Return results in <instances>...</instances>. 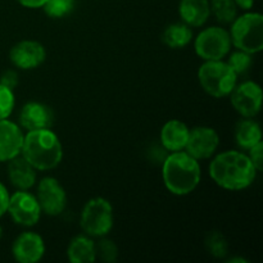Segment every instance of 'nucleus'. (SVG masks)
Wrapping results in <instances>:
<instances>
[{
	"label": "nucleus",
	"mask_w": 263,
	"mask_h": 263,
	"mask_svg": "<svg viewBox=\"0 0 263 263\" xmlns=\"http://www.w3.org/2000/svg\"><path fill=\"white\" fill-rule=\"evenodd\" d=\"M21 5L26 8H31V9H36V8H43L46 0H17Z\"/></svg>",
	"instance_id": "31"
},
{
	"label": "nucleus",
	"mask_w": 263,
	"mask_h": 263,
	"mask_svg": "<svg viewBox=\"0 0 263 263\" xmlns=\"http://www.w3.org/2000/svg\"><path fill=\"white\" fill-rule=\"evenodd\" d=\"M231 44L239 50L256 54L263 49V17L251 12L236 17L231 23Z\"/></svg>",
	"instance_id": "5"
},
{
	"label": "nucleus",
	"mask_w": 263,
	"mask_h": 263,
	"mask_svg": "<svg viewBox=\"0 0 263 263\" xmlns=\"http://www.w3.org/2000/svg\"><path fill=\"white\" fill-rule=\"evenodd\" d=\"M193 40V30L184 22H176L167 26L162 33V41L171 49H182Z\"/></svg>",
	"instance_id": "21"
},
{
	"label": "nucleus",
	"mask_w": 263,
	"mask_h": 263,
	"mask_svg": "<svg viewBox=\"0 0 263 263\" xmlns=\"http://www.w3.org/2000/svg\"><path fill=\"white\" fill-rule=\"evenodd\" d=\"M12 254L20 263H36L45 254V243L37 233L25 231L13 243Z\"/></svg>",
	"instance_id": "13"
},
{
	"label": "nucleus",
	"mask_w": 263,
	"mask_h": 263,
	"mask_svg": "<svg viewBox=\"0 0 263 263\" xmlns=\"http://www.w3.org/2000/svg\"><path fill=\"white\" fill-rule=\"evenodd\" d=\"M95 253H97V258L107 263H115L118 258L117 246L115 241L109 239H102L95 243Z\"/></svg>",
	"instance_id": "26"
},
{
	"label": "nucleus",
	"mask_w": 263,
	"mask_h": 263,
	"mask_svg": "<svg viewBox=\"0 0 263 263\" xmlns=\"http://www.w3.org/2000/svg\"><path fill=\"white\" fill-rule=\"evenodd\" d=\"M235 262L246 263L247 261H246V259H243V258H233V259H230V261H228V263H235Z\"/></svg>",
	"instance_id": "33"
},
{
	"label": "nucleus",
	"mask_w": 263,
	"mask_h": 263,
	"mask_svg": "<svg viewBox=\"0 0 263 263\" xmlns=\"http://www.w3.org/2000/svg\"><path fill=\"white\" fill-rule=\"evenodd\" d=\"M204 243L208 253L215 257V258H223V257L228 256V240L220 231H211L207 238H205Z\"/></svg>",
	"instance_id": "23"
},
{
	"label": "nucleus",
	"mask_w": 263,
	"mask_h": 263,
	"mask_svg": "<svg viewBox=\"0 0 263 263\" xmlns=\"http://www.w3.org/2000/svg\"><path fill=\"white\" fill-rule=\"evenodd\" d=\"M36 199L40 204L41 212L55 217L62 215L67 207V194L64 187L55 177H44L37 184Z\"/></svg>",
	"instance_id": "9"
},
{
	"label": "nucleus",
	"mask_w": 263,
	"mask_h": 263,
	"mask_svg": "<svg viewBox=\"0 0 263 263\" xmlns=\"http://www.w3.org/2000/svg\"><path fill=\"white\" fill-rule=\"evenodd\" d=\"M23 136L20 126L8 118L0 120V162H8L21 154Z\"/></svg>",
	"instance_id": "15"
},
{
	"label": "nucleus",
	"mask_w": 263,
	"mask_h": 263,
	"mask_svg": "<svg viewBox=\"0 0 263 263\" xmlns=\"http://www.w3.org/2000/svg\"><path fill=\"white\" fill-rule=\"evenodd\" d=\"M54 120H55V116H54L53 109L39 102L26 103L18 117L21 127L27 131L51 128L54 125Z\"/></svg>",
	"instance_id": "14"
},
{
	"label": "nucleus",
	"mask_w": 263,
	"mask_h": 263,
	"mask_svg": "<svg viewBox=\"0 0 263 263\" xmlns=\"http://www.w3.org/2000/svg\"><path fill=\"white\" fill-rule=\"evenodd\" d=\"M179 13L182 22L190 27H200L211 15L210 0H181Z\"/></svg>",
	"instance_id": "18"
},
{
	"label": "nucleus",
	"mask_w": 263,
	"mask_h": 263,
	"mask_svg": "<svg viewBox=\"0 0 263 263\" xmlns=\"http://www.w3.org/2000/svg\"><path fill=\"white\" fill-rule=\"evenodd\" d=\"M235 141L238 146L244 151H248L253 145L262 141V131L258 123L252 118L244 117L235 126Z\"/></svg>",
	"instance_id": "20"
},
{
	"label": "nucleus",
	"mask_w": 263,
	"mask_h": 263,
	"mask_svg": "<svg viewBox=\"0 0 263 263\" xmlns=\"http://www.w3.org/2000/svg\"><path fill=\"white\" fill-rule=\"evenodd\" d=\"M251 162L253 163L254 168L257 170V172H261L263 170V143L259 141L258 144L253 145L252 148L248 149V154Z\"/></svg>",
	"instance_id": "28"
},
{
	"label": "nucleus",
	"mask_w": 263,
	"mask_h": 263,
	"mask_svg": "<svg viewBox=\"0 0 263 263\" xmlns=\"http://www.w3.org/2000/svg\"><path fill=\"white\" fill-rule=\"evenodd\" d=\"M7 212L14 223L25 228L35 226L43 213L36 195L31 194L27 190H18L14 194L9 195Z\"/></svg>",
	"instance_id": "8"
},
{
	"label": "nucleus",
	"mask_w": 263,
	"mask_h": 263,
	"mask_svg": "<svg viewBox=\"0 0 263 263\" xmlns=\"http://www.w3.org/2000/svg\"><path fill=\"white\" fill-rule=\"evenodd\" d=\"M9 59L17 68L33 69L45 62L46 50L39 41L22 40L10 49Z\"/></svg>",
	"instance_id": "12"
},
{
	"label": "nucleus",
	"mask_w": 263,
	"mask_h": 263,
	"mask_svg": "<svg viewBox=\"0 0 263 263\" xmlns=\"http://www.w3.org/2000/svg\"><path fill=\"white\" fill-rule=\"evenodd\" d=\"M211 13L216 17V20L221 23H233V21L238 17V7L234 0H212L210 2Z\"/></svg>",
	"instance_id": "22"
},
{
	"label": "nucleus",
	"mask_w": 263,
	"mask_h": 263,
	"mask_svg": "<svg viewBox=\"0 0 263 263\" xmlns=\"http://www.w3.org/2000/svg\"><path fill=\"white\" fill-rule=\"evenodd\" d=\"M2 236H3V229L2 226H0V239H2Z\"/></svg>",
	"instance_id": "34"
},
{
	"label": "nucleus",
	"mask_w": 263,
	"mask_h": 263,
	"mask_svg": "<svg viewBox=\"0 0 263 263\" xmlns=\"http://www.w3.org/2000/svg\"><path fill=\"white\" fill-rule=\"evenodd\" d=\"M231 39L228 30L218 26L207 27L195 37V53L203 61H222L231 50Z\"/></svg>",
	"instance_id": "7"
},
{
	"label": "nucleus",
	"mask_w": 263,
	"mask_h": 263,
	"mask_svg": "<svg viewBox=\"0 0 263 263\" xmlns=\"http://www.w3.org/2000/svg\"><path fill=\"white\" fill-rule=\"evenodd\" d=\"M74 0H46L43 5L45 14L50 18H63L73 10Z\"/></svg>",
	"instance_id": "25"
},
{
	"label": "nucleus",
	"mask_w": 263,
	"mask_h": 263,
	"mask_svg": "<svg viewBox=\"0 0 263 263\" xmlns=\"http://www.w3.org/2000/svg\"><path fill=\"white\" fill-rule=\"evenodd\" d=\"M210 176L222 189L239 192L253 184L257 170L243 152L226 151L211 161Z\"/></svg>",
	"instance_id": "1"
},
{
	"label": "nucleus",
	"mask_w": 263,
	"mask_h": 263,
	"mask_svg": "<svg viewBox=\"0 0 263 263\" xmlns=\"http://www.w3.org/2000/svg\"><path fill=\"white\" fill-rule=\"evenodd\" d=\"M15 98L13 90L0 84V120L9 118L14 109Z\"/></svg>",
	"instance_id": "27"
},
{
	"label": "nucleus",
	"mask_w": 263,
	"mask_h": 263,
	"mask_svg": "<svg viewBox=\"0 0 263 263\" xmlns=\"http://www.w3.org/2000/svg\"><path fill=\"white\" fill-rule=\"evenodd\" d=\"M234 2H235L236 7L244 10H249L254 4V0H234Z\"/></svg>",
	"instance_id": "32"
},
{
	"label": "nucleus",
	"mask_w": 263,
	"mask_h": 263,
	"mask_svg": "<svg viewBox=\"0 0 263 263\" xmlns=\"http://www.w3.org/2000/svg\"><path fill=\"white\" fill-rule=\"evenodd\" d=\"M190 128L180 120H170L161 130V143L168 152L184 151L187 143Z\"/></svg>",
	"instance_id": "17"
},
{
	"label": "nucleus",
	"mask_w": 263,
	"mask_h": 263,
	"mask_svg": "<svg viewBox=\"0 0 263 263\" xmlns=\"http://www.w3.org/2000/svg\"><path fill=\"white\" fill-rule=\"evenodd\" d=\"M8 202H9V193H8L7 187L0 182V217L7 213Z\"/></svg>",
	"instance_id": "30"
},
{
	"label": "nucleus",
	"mask_w": 263,
	"mask_h": 263,
	"mask_svg": "<svg viewBox=\"0 0 263 263\" xmlns=\"http://www.w3.org/2000/svg\"><path fill=\"white\" fill-rule=\"evenodd\" d=\"M0 84L13 90L18 85V73L13 69L3 72V74L0 76Z\"/></svg>",
	"instance_id": "29"
},
{
	"label": "nucleus",
	"mask_w": 263,
	"mask_h": 263,
	"mask_svg": "<svg viewBox=\"0 0 263 263\" xmlns=\"http://www.w3.org/2000/svg\"><path fill=\"white\" fill-rule=\"evenodd\" d=\"M162 176L171 194L184 197L198 187L202 177L199 161L185 151L172 152L163 162Z\"/></svg>",
	"instance_id": "3"
},
{
	"label": "nucleus",
	"mask_w": 263,
	"mask_h": 263,
	"mask_svg": "<svg viewBox=\"0 0 263 263\" xmlns=\"http://www.w3.org/2000/svg\"><path fill=\"white\" fill-rule=\"evenodd\" d=\"M21 156L32 164L36 171H49L62 162L63 146L50 128L27 131L23 136Z\"/></svg>",
	"instance_id": "2"
},
{
	"label": "nucleus",
	"mask_w": 263,
	"mask_h": 263,
	"mask_svg": "<svg viewBox=\"0 0 263 263\" xmlns=\"http://www.w3.org/2000/svg\"><path fill=\"white\" fill-rule=\"evenodd\" d=\"M67 256L71 263H92L97 261L95 243L85 235H77L69 243Z\"/></svg>",
	"instance_id": "19"
},
{
	"label": "nucleus",
	"mask_w": 263,
	"mask_h": 263,
	"mask_svg": "<svg viewBox=\"0 0 263 263\" xmlns=\"http://www.w3.org/2000/svg\"><path fill=\"white\" fill-rule=\"evenodd\" d=\"M202 89L213 98L229 97L238 84V74L223 61H204L198 69Z\"/></svg>",
	"instance_id": "4"
},
{
	"label": "nucleus",
	"mask_w": 263,
	"mask_h": 263,
	"mask_svg": "<svg viewBox=\"0 0 263 263\" xmlns=\"http://www.w3.org/2000/svg\"><path fill=\"white\" fill-rule=\"evenodd\" d=\"M115 217L113 207L105 198L95 197L87 200L80 216V225L87 236L104 238L112 230Z\"/></svg>",
	"instance_id": "6"
},
{
	"label": "nucleus",
	"mask_w": 263,
	"mask_h": 263,
	"mask_svg": "<svg viewBox=\"0 0 263 263\" xmlns=\"http://www.w3.org/2000/svg\"><path fill=\"white\" fill-rule=\"evenodd\" d=\"M8 179L18 190H30L36 184V168L21 154L8 161Z\"/></svg>",
	"instance_id": "16"
},
{
	"label": "nucleus",
	"mask_w": 263,
	"mask_h": 263,
	"mask_svg": "<svg viewBox=\"0 0 263 263\" xmlns=\"http://www.w3.org/2000/svg\"><path fill=\"white\" fill-rule=\"evenodd\" d=\"M220 145L217 131L208 126H197L189 131V138L184 151L197 161L208 159L215 156Z\"/></svg>",
	"instance_id": "11"
},
{
	"label": "nucleus",
	"mask_w": 263,
	"mask_h": 263,
	"mask_svg": "<svg viewBox=\"0 0 263 263\" xmlns=\"http://www.w3.org/2000/svg\"><path fill=\"white\" fill-rule=\"evenodd\" d=\"M229 97L231 105L241 117L253 118L261 110L262 89L257 82L244 81L239 85L236 84Z\"/></svg>",
	"instance_id": "10"
},
{
	"label": "nucleus",
	"mask_w": 263,
	"mask_h": 263,
	"mask_svg": "<svg viewBox=\"0 0 263 263\" xmlns=\"http://www.w3.org/2000/svg\"><path fill=\"white\" fill-rule=\"evenodd\" d=\"M229 58L226 63L233 68V71L236 74H244L249 71V68L253 64V58H252L251 53H247L243 50H235L233 53L228 54Z\"/></svg>",
	"instance_id": "24"
}]
</instances>
